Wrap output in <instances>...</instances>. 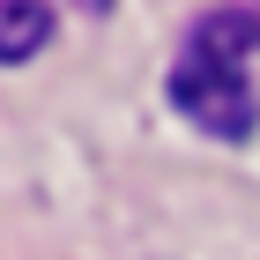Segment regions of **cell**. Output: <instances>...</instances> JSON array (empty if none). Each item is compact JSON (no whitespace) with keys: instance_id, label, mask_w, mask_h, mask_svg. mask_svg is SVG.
Instances as JSON below:
<instances>
[{"instance_id":"1","label":"cell","mask_w":260,"mask_h":260,"mask_svg":"<svg viewBox=\"0 0 260 260\" xmlns=\"http://www.w3.org/2000/svg\"><path fill=\"white\" fill-rule=\"evenodd\" d=\"M245 45H253V15L223 8L201 15V30L186 38L179 67H171V97L193 126H208L216 141H245L260 126V104L245 89Z\"/></svg>"},{"instance_id":"2","label":"cell","mask_w":260,"mask_h":260,"mask_svg":"<svg viewBox=\"0 0 260 260\" xmlns=\"http://www.w3.org/2000/svg\"><path fill=\"white\" fill-rule=\"evenodd\" d=\"M52 45V0H0V60H30Z\"/></svg>"}]
</instances>
